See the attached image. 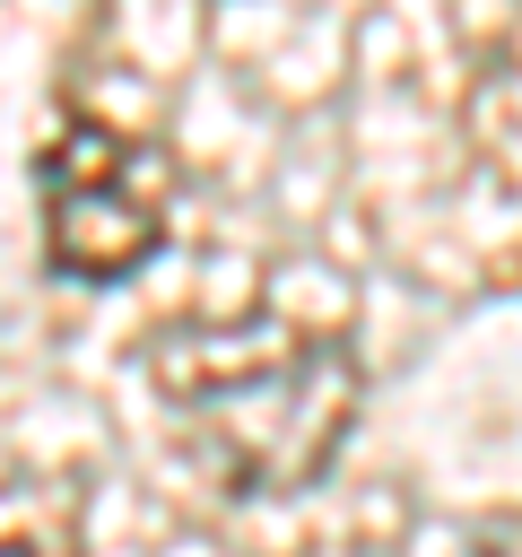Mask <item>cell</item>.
<instances>
[{
	"instance_id": "1",
	"label": "cell",
	"mask_w": 522,
	"mask_h": 557,
	"mask_svg": "<svg viewBox=\"0 0 522 557\" xmlns=\"http://www.w3.org/2000/svg\"><path fill=\"white\" fill-rule=\"evenodd\" d=\"M174 453L217 496H304L357 435L365 366L339 331L296 322H183L148 339Z\"/></svg>"
},
{
	"instance_id": "3",
	"label": "cell",
	"mask_w": 522,
	"mask_h": 557,
	"mask_svg": "<svg viewBox=\"0 0 522 557\" xmlns=\"http://www.w3.org/2000/svg\"><path fill=\"white\" fill-rule=\"evenodd\" d=\"M0 557H44V548H35V540H9V531H0Z\"/></svg>"
},
{
	"instance_id": "2",
	"label": "cell",
	"mask_w": 522,
	"mask_h": 557,
	"mask_svg": "<svg viewBox=\"0 0 522 557\" xmlns=\"http://www.w3.org/2000/svg\"><path fill=\"white\" fill-rule=\"evenodd\" d=\"M35 191H44V261L61 278H78V287H113L165 244L174 157L157 139H139V131L70 122L44 148Z\"/></svg>"
}]
</instances>
